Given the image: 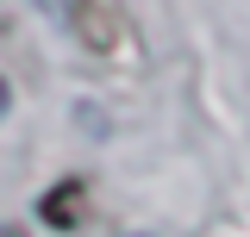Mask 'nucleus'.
<instances>
[{
	"mask_svg": "<svg viewBox=\"0 0 250 237\" xmlns=\"http://www.w3.org/2000/svg\"><path fill=\"white\" fill-rule=\"evenodd\" d=\"M0 113H6V81H0Z\"/></svg>",
	"mask_w": 250,
	"mask_h": 237,
	"instance_id": "nucleus-3",
	"label": "nucleus"
},
{
	"mask_svg": "<svg viewBox=\"0 0 250 237\" xmlns=\"http://www.w3.org/2000/svg\"><path fill=\"white\" fill-rule=\"evenodd\" d=\"M82 200H88V187H82V181H69V187H50V194H44V225H57V231H75V225H82Z\"/></svg>",
	"mask_w": 250,
	"mask_h": 237,
	"instance_id": "nucleus-1",
	"label": "nucleus"
},
{
	"mask_svg": "<svg viewBox=\"0 0 250 237\" xmlns=\"http://www.w3.org/2000/svg\"><path fill=\"white\" fill-rule=\"evenodd\" d=\"M75 19H82V38H88L94 50H106V44L119 38V13H106L100 0H82V6H75Z\"/></svg>",
	"mask_w": 250,
	"mask_h": 237,
	"instance_id": "nucleus-2",
	"label": "nucleus"
}]
</instances>
